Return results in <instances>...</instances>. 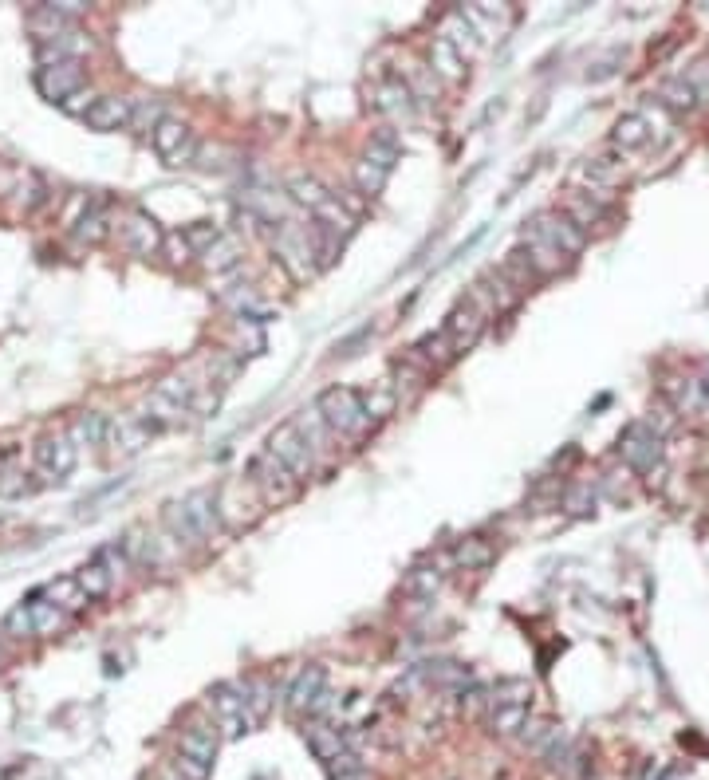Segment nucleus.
<instances>
[{
  "instance_id": "obj_3",
  "label": "nucleus",
  "mask_w": 709,
  "mask_h": 780,
  "mask_svg": "<svg viewBox=\"0 0 709 780\" xmlns=\"http://www.w3.org/2000/svg\"><path fill=\"white\" fill-rule=\"evenodd\" d=\"M166 528L182 540V544H201L205 536L217 532V497L209 489L186 493L182 501L166 505Z\"/></svg>"
},
{
  "instance_id": "obj_32",
  "label": "nucleus",
  "mask_w": 709,
  "mask_h": 780,
  "mask_svg": "<svg viewBox=\"0 0 709 780\" xmlns=\"http://www.w3.org/2000/svg\"><path fill=\"white\" fill-rule=\"evenodd\" d=\"M442 580H446L442 564H418V568L406 572V591L418 595V599H430V595L442 587Z\"/></svg>"
},
{
  "instance_id": "obj_15",
  "label": "nucleus",
  "mask_w": 709,
  "mask_h": 780,
  "mask_svg": "<svg viewBox=\"0 0 709 780\" xmlns=\"http://www.w3.org/2000/svg\"><path fill=\"white\" fill-rule=\"evenodd\" d=\"M217 725L213 721H201L194 717L186 729H182V737H178V757H190L197 765H205V769H213V757H217Z\"/></svg>"
},
{
  "instance_id": "obj_4",
  "label": "nucleus",
  "mask_w": 709,
  "mask_h": 780,
  "mask_svg": "<svg viewBox=\"0 0 709 780\" xmlns=\"http://www.w3.org/2000/svg\"><path fill=\"white\" fill-rule=\"evenodd\" d=\"M394 162H398V138H394V130H379V134L367 142L363 158L355 162V186H359V194H367V197L383 194Z\"/></svg>"
},
{
  "instance_id": "obj_29",
  "label": "nucleus",
  "mask_w": 709,
  "mask_h": 780,
  "mask_svg": "<svg viewBox=\"0 0 709 780\" xmlns=\"http://www.w3.org/2000/svg\"><path fill=\"white\" fill-rule=\"evenodd\" d=\"M32 493V481L24 473V465L16 461V454H0V497H24Z\"/></svg>"
},
{
  "instance_id": "obj_12",
  "label": "nucleus",
  "mask_w": 709,
  "mask_h": 780,
  "mask_svg": "<svg viewBox=\"0 0 709 780\" xmlns=\"http://www.w3.org/2000/svg\"><path fill=\"white\" fill-rule=\"evenodd\" d=\"M485 324H489V316H485L477 304L461 300L450 316H446V324H442V335L450 339L453 355L473 351V347H477V339H481V331H485Z\"/></svg>"
},
{
  "instance_id": "obj_22",
  "label": "nucleus",
  "mask_w": 709,
  "mask_h": 780,
  "mask_svg": "<svg viewBox=\"0 0 709 780\" xmlns=\"http://www.w3.org/2000/svg\"><path fill=\"white\" fill-rule=\"evenodd\" d=\"M650 138H654L650 119L639 115V111H635V115H623V119L615 123V130H611V142H615L623 154H627V150H643Z\"/></svg>"
},
{
  "instance_id": "obj_27",
  "label": "nucleus",
  "mask_w": 709,
  "mask_h": 780,
  "mask_svg": "<svg viewBox=\"0 0 709 780\" xmlns=\"http://www.w3.org/2000/svg\"><path fill=\"white\" fill-rule=\"evenodd\" d=\"M71 580L79 584V591H83L87 599H103V595H107V591L115 587L111 572H107V568H103V564H99L95 556H91V560H87V564H83V568H79V572H75Z\"/></svg>"
},
{
  "instance_id": "obj_5",
  "label": "nucleus",
  "mask_w": 709,
  "mask_h": 780,
  "mask_svg": "<svg viewBox=\"0 0 709 780\" xmlns=\"http://www.w3.org/2000/svg\"><path fill=\"white\" fill-rule=\"evenodd\" d=\"M83 87H87L83 60H60V64H44L36 71V91H40L48 103H60V107H64L67 99H75Z\"/></svg>"
},
{
  "instance_id": "obj_2",
  "label": "nucleus",
  "mask_w": 709,
  "mask_h": 780,
  "mask_svg": "<svg viewBox=\"0 0 709 780\" xmlns=\"http://www.w3.org/2000/svg\"><path fill=\"white\" fill-rule=\"evenodd\" d=\"M316 418L323 422V430L339 434V438H363L375 422L363 406V394L351 387H331L316 398Z\"/></svg>"
},
{
  "instance_id": "obj_39",
  "label": "nucleus",
  "mask_w": 709,
  "mask_h": 780,
  "mask_svg": "<svg viewBox=\"0 0 709 780\" xmlns=\"http://www.w3.org/2000/svg\"><path fill=\"white\" fill-rule=\"evenodd\" d=\"M162 123V107L158 103H146V99H134V111H130V130L138 134H150V130Z\"/></svg>"
},
{
  "instance_id": "obj_30",
  "label": "nucleus",
  "mask_w": 709,
  "mask_h": 780,
  "mask_svg": "<svg viewBox=\"0 0 709 780\" xmlns=\"http://www.w3.org/2000/svg\"><path fill=\"white\" fill-rule=\"evenodd\" d=\"M288 197H292L296 205H304L308 213H316L323 201L331 197V190H327V186H320L316 178H308V174H296V178L288 182Z\"/></svg>"
},
{
  "instance_id": "obj_20",
  "label": "nucleus",
  "mask_w": 709,
  "mask_h": 780,
  "mask_svg": "<svg viewBox=\"0 0 709 780\" xmlns=\"http://www.w3.org/2000/svg\"><path fill=\"white\" fill-rule=\"evenodd\" d=\"M453 359V347L450 339L442 335V327L438 331H430V335H422L414 347H410V363H418L422 371H442V367H450Z\"/></svg>"
},
{
  "instance_id": "obj_11",
  "label": "nucleus",
  "mask_w": 709,
  "mask_h": 780,
  "mask_svg": "<svg viewBox=\"0 0 709 780\" xmlns=\"http://www.w3.org/2000/svg\"><path fill=\"white\" fill-rule=\"evenodd\" d=\"M532 229H536L544 241H552V245H556V249H560L568 260L576 257V253H583V245H587V233H583L568 213H560V209L536 213V217H532Z\"/></svg>"
},
{
  "instance_id": "obj_35",
  "label": "nucleus",
  "mask_w": 709,
  "mask_h": 780,
  "mask_svg": "<svg viewBox=\"0 0 709 780\" xmlns=\"http://www.w3.org/2000/svg\"><path fill=\"white\" fill-rule=\"evenodd\" d=\"M524 721H528V706H493L489 710V733L513 737V733H520Z\"/></svg>"
},
{
  "instance_id": "obj_25",
  "label": "nucleus",
  "mask_w": 709,
  "mask_h": 780,
  "mask_svg": "<svg viewBox=\"0 0 709 780\" xmlns=\"http://www.w3.org/2000/svg\"><path fill=\"white\" fill-rule=\"evenodd\" d=\"M12 194H16V209H20V213H36L40 205H48L52 190H48V182H44L36 170H24Z\"/></svg>"
},
{
  "instance_id": "obj_33",
  "label": "nucleus",
  "mask_w": 709,
  "mask_h": 780,
  "mask_svg": "<svg viewBox=\"0 0 709 780\" xmlns=\"http://www.w3.org/2000/svg\"><path fill=\"white\" fill-rule=\"evenodd\" d=\"M430 60H434V75H442L446 83H457V79L465 75V60L453 52L442 36L434 40V48H430Z\"/></svg>"
},
{
  "instance_id": "obj_7",
  "label": "nucleus",
  "mask_w": 709,
  "mask_h": 780,
  "mask_svg": "<svg viewBox=\"0 0 709 780\" xmlns=\"http://www.w3.org/2000/svg\"><path fill=\"white\" fill-rule=\"evenodd\" d=\"M150 146L158 150V158L162 162H170V166H186V162H194L197 154V134L182 119H170V115H162V123L150 130Z\"/></svg>"
},
{
  "instance_id": "obj_19",
  "label": "nucleus",
  "mask_w": 709,
  "mask_h": 780,
  "mask_svg": "<svg viewBox=\"0 0 709 780\" xmlns=\"http://www.w3.org/2000/svg\"><path fill=\"white\" fill-rule=\"evenodd\" d=\"M253 481L264 489L268 501H280V497H288V493L296 489V477H292L276 457H268V454H260L257 461H253Z\"/></svg>"
},
{
  "instance_id": "obj_14",
  "label": "nucleus",
  "mask_w": 709,
  "mask_h": 780,
  "mask_svg": "<svg viewBox=\"0 0 709 780\" xmlns=\"http://www.w3.org/2000/svg\"><path fill=\"white\" fill-rule=\"evenodd\" d=\"M323 694H327V670H323V666H304V670L292 678V686H288V710H292V714L312 717L320 710Z\"/></svg>"
},
{
  "instance_id": "obj_36",
  "label": "nucleus",
  "mask_w": 709,
  "mask_h": 780,
  "mask_svg": "<svg viewBox=\"0 0 709 780\" xmlns=\"http://www.w3.org/2000/svg\"><path fill=\"white\" fill-rule=\"evenodd\" d=\"M576 225H580L583 233L591 229V225H599L603 221V205H599V197H591V194H572L568 197V209H564Z\"/></svg>"
},
{
  "instance_id": "obj_40",
  "label": "nucleus",
  "mask_w": 709,
  "mask_h": 780,
  "mask_svg": "<svg viewBox=\"0 0 709 780\" xmlns=\"http://www.w3.org/2000/svg\"><path fill=\"white\" fill-rule=\"evenodd\" d=\"M682 79H686V87L694 91V99H698V107H702V103H706V107H709V60H702V64H694V67H690V71H686V75H682Z\"/></svg>"
},
{
  "instance_id": "obj_18",
  "label": "nucleus",
  "mask_w": 709,
  "mask_h": 780,
  "mask_svg": "<svg viewBox=\"0 0 709 780\" xmlns=\"http://www.w3.org/2000/svg\"><path fill=\"white\" fill-rule=\"evenodd\" d=\"M304 737H308V749L320 757L323 765H335L343 753H351V749H347V737H343L331 721H323V717H308Z\"/></svg>"
},
{
  "instance_id": "obj_13",
  "label": "nucleus",
  "mask_w": 709,
  "mask_h": 780,
  "mask_svg": "<svg viewBox=\"0 0 709 780\" xmlns=\"http://www.w3.org/2000/svg\"><path fill=\"white\" fill-rule=\"evenodd\" d=\"M130 111H134V99H127V95H95V99H91V107L83 111V127L99 130V134L127 130L130 127Z\"/></svg>"
},
{
  "instance_id": "obj_17",
  "label": "nucleus",
  "mask_w": 709,
  "mask_h": 780,
  "mask_svg": "<svg viewBox=\"0 0 709 780\" xmlns=\"http://www.w3.org/2000/svg\"><path fill=\"white\" fill-rule=\"evenodd\" d=\"M150 438H154V430L138 414H127V418H107V442L103 446H111L119 454H138Z\"/></svg>"
},
{
  "instance_id": "obj_21",
  "label": "nucleus",
  "mask_w": 709,
  "mask_h": 780,
  "mask_svg": "<svg viewBox=\"0 0 709 780\" xmlns=\"http://www.w3.org/2000/svg\"><path fill=\"white\" fill-rule=\"evenodd\" d=\"M375 107L390 115L394 123H406L410 115H414V95H410V83H402V79H387V83H379V91H375Z\"/></svg>"
},
{
  "instance_id": "obj_16",
  "label": "nucleus",
  "mask_w": 709,
  "mask_h": 780,
  "mask_svg": "<svg viewBox=\"0 0 709 780\" xmlns=\"http://www.w3.org/2000/svg\"><path fill=\"white\" fill-rule=\"evenodd\" d=\"M111 209H107V201L103 197H91L87 205H83V213L75 217V225H71V233H75V241L79 245H103L107 237H111Z\"/></svg>"
},
{
  "instance_id": "obj_10",
  "label": "nucleus",
  "mask_w": 709,
  "mask_h": 780,
  "mask_svg": "<svg viewBox=\"0 0 709 780\" xmlns=\"http://www.w3.org/2000/svg\"><path fill=\"white\" fill-rule=\"evenodd\" d=\"M75 461H79V450H75V442L67 434H48V438L36 442V473L48 485L64 481L67 473L75 469Z\"/></svg>"
},
{
  "instance_id": "obj_24",
  "label": "nucleus",
  "mask_w": 709,
  "mask_h": 780,
  "mask_svg": "<svg viewBox=\"0 0 709 780\" xmlns=\"http://www.w3.org/2000/svg\"><path fill=\"white\" fill-rule=\"evenodd\" d=\"M67 438L75 442V450L79 446H103L107 442V414H95V410L75 414V422L67 426Z\"/></svg>"
},
{
  "instance_id": "obj_8",
  "label": "nucleus",
  "mask_w": 709,
  "mask_h": 780,
  "mask_svg": "<svg viewBox=\"0 0 709 780\" xmlns=\"http://www.w3.org/2000/svg\"><path fill=\"white\" fill-rule=\"evenodd\" d=\"M209 714H213V725L225 733V737H241L253 729V721L245 714V698L233 682H217L209 690Z\"/></svg>"
},
{
  "instance_id": "obj_26",
  "label": "nucleus",
  "mask_w": 709,
  "mask_h": 780,
  "mask_svg": "<svg viewBox=\"0 0 709 780\" xmlns=\"http://www.w3.org/2000/svg\"><path fill=\"white\" fill-rule=\"evenodd\" d=\"M237 690H241V698H245V714L253 725H260L264 717H268V706H272V686L264 682V678H245V682H237Z\"/></svg>"
},
{
  "instance_id": "obj_34",
  "label": "nucleus",
  "mask_w": 709,
  "mask_h": 780,
  "mask_svg": "<svg viewBox=\"0 0 709 780\" xmlns=\"http://www.w3.org/2000/svg\"><path fill=\"white\" fill-rule=\"evenodd\" d=\"M489 560H493V548H489L481 536H469V540H461V544L453 548V564L465 568V572H469V568H485Z\"/></svg>"
},
{
  "instance_id": "obj_41",
  "label": "nucleus",
  "mask_w": 709,
  "mask_h": 780,
  "mask_svg": "<svg viewBox=\"0 0 709 780\" xmlns=\"http://www.w3.org/2000/svg\"><path fill=\"white\" fill-rule=\"evenodd\" d=\"M658 780H690V777H686V769H666V773H658Z\"/></svg>"
},
{
  "instance_id": "obj_23",
  "label": "nucleus",
  "mask_w": 709,
  "mask_h": 780,
  "mask_svg": "<svg viewBox=\"0 0 709 780\" xmlns=\"http://www.w3.org/2000/svg\"><path fill=\"white\" fill-rule=\"evenodd\" d=\"M28 611H32L36 639H52V635H60V631L67 627V619H71V615H64L56 603H48L44 595H32V599H28Z\"/></svg>"
},
{
  "instance_id": "obj_1",
  "label": "nucleus",
  "mask_w": 709,
  "mask_h": 780,
  "mask_svg": "<svg viewBox=\"0 0 709 780\" xmlns=\"http://www.w3.org/2000/svg\"><path fill=\"white\" fill-rule=\"evenodd\" d=\"M316 414V410H312ZM320 418H288V422H280L272 434H268V446H264V454L276 457L296 481H304V477H312V469H316V450H320Z\"/></svg>"
},
{
  "instance_id": "obj_6",
  "label": "nucleus",
  "mask_w": 709,
  "mask_h": 780,
  "mask_svg": "<svg viewBox=\"0 0 709 780\" xmlns=\"http://www.w3.org/2000/svg\"><path fill=\"white\" fill-rule=\"evenodd\" d=\"M119 241L127 245V253H134V257H158L162 245H166V233H162V225L146 209H127L119 217Z\"/></svg>"
},
{
  "instance_id": "obj_37",
  "label": "nucleus",
  "mask_w": 709,
  "mask_h": 780,
  "mask_svg": "<svg viewBox=\"0 0 709 780\" xmlns=\"http://www.w3.org/2000/svg\"><path fill=\"white\" fill-rule=\"evenodd\" d=\"M658 103H662V107H670V111H678V115L698 107V99H694V91L686 87V79H682V75H678V79H670V83H662Z\"/></svg>"
},
{
  "instance_id": "obj_38",
  "label": "nucleus",
  "mask_w": 709,
  "mask_h": 780,
  "mask_svg": "<svg viewBox=\"0 0 709 780\" xmlns=\"http://www.w3.org/2000/svg\"><path fill=\"white\" fill-rule=\"evenodd\" d=\"M0 631H4L8 639H36V627H32V611H28V603H16V607L4 615Z\"/></svg>"
},
{
  "instance_id": "obj_9",
  "label": "nucleus",
  "mask_w": 709,
  "mask_h": 780,
  "mask_svg": "<svg viewBox=\"0 0 709 780\" xmlns=\"http://www.w3.org/2000/svg\"><path fill=\"white\" fill-rule=\"evenodd\" d=\"M619 454H623V461H627L631 469L654 473V469L662 465V434H658L654 426H646V422H635V426L623 430Z\"/></svg>"
},
{
  "instance_id": "obj_31",
  "label": "nucleus",
  "mask_w": 709,
  "mask_h": 780,
  "mask_svg": "<svg viewBox=\"0 0 709 780\" xmlns=\"http://www.w3.org/2000/svg\"><path fill=\"white\" fill-rule=\"evenodd\" d=\"M201 257H205V268H209V272H229V268H237V264H241V245H237L233 237H225V233H221V237H217V241H213Z\"/></svg>"
},
{
  "instance_id": "obj_42",
  "label": "nucleus",
  "mask_w": 709,
  "mask_h": 780,
  "mask_svg": "<svg viewBox=\"0 0 709 780\" xmlns=\"http://www.w3.org/2000/svg\"><path fill=\"white\" fill-rule=\"evenodd\" d=\"M0 666H4V650H0Z\"/></svg>"
},
{
  "instance_id": "obj_28",
  "label": "nucleus",
  "mask_w": 709,
  "mask_h": 780,
  "mask_svg": "<svg viewBox=\"0 0 709 780\" xmlns=\"http://www.w3.org/2000/svg\"><path fill=\"white\" fill-rule=\"evenodd\" d=\"M40 595H44L48 603H56V607H60L64 615H75V611H83V607L91 603V599H87V595L79 591V584H75L71 576H64V580H56V584H48V587H44V591H40Z\"/></svg>"
}]
</instances>
